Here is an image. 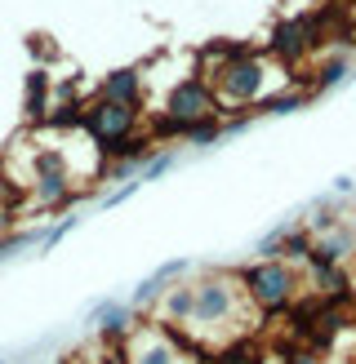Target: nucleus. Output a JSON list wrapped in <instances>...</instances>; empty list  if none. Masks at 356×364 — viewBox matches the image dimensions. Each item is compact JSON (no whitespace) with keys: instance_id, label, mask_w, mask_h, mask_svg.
<instances>
[{"instance_id":"nucleus-1","label":"nucleus","mask_w":356,"mask_h":364,"mask_svg":"<svg viewBox=\"0 0 356 364\" xmlns=\"http://www.w3.org/2000/svg\"><path fill=\"white\" fill-rule=\"evenodd\" d=\"M205 120H219V94L205 76H187L174 85V94L165 102V116L156 120V134H187L192 124H205Z\"/></svg>"},{"instance_id":"nucleus-2","label":"nucleus","mask_w":356,"mask_h":364,"mask_svg":"<svg viewBox=\"0 0 356 364\" xmlns=\"http://www.w3.org/2000/svg\"><path fill=\"white\" fill-rule=\"evenodd\" d=\"M245 289L258 306H267V316H276L294 298V276L281 262H258V267H245Z\"/></svg>"},{"instance_id":"nucleus-3","label":"nucleus","mask_w":356,"mask_h":364,"mask_svg":"<svg viewBox=\"0 0 356 364\" xmlns=\"http://www.w3.org/2000/svg\"><path fill=\"white\" fill-rule=\"evenodd\" d=\"M80 124L89 129V138H94L98 147H107V142H120V138H130V134L138 129V107H125V102H107V98H98V102L85 112Z\"/></svg>"},{"instance_id":"nucleus-4","label":"nucleus","mask_w":356,"mask_h":364,"mask_svg":"<svg viewBox=\"0 0 356 364\" xmlns=\"http://www.w3.org/2000/svg\"><path fill=\"white\" fill-rule=\"evenodd\" d=\"M320 41H325V14H298L290 23H281L276 36H272V53H281L285 63L312 53Z\"/></svg>"},{"instance_id":"nucleus-5","label":"nucleus","mask_w":356,"mask_h":364,"mask_svg":"<svg viewBox=\"0 0 356 364\" xmlns=\"http://www.w3.org/2000/svg\"><path fill=\"white\" fill-rule=\"evenodd\" d=\"M31 173H36V182H31V191H36V200L41 205H63V200L71 196L67 191V160H63V151H53V147H41L31 156Z\"/></svg>"},{"instance_id":"nucleus-6","label":"nucleus","mask_w":356,"mask_h":364,"mask_svg":"<svg viewBox=\"0 0 356 364\" xmlns=\"http://www.w3.org/2000/svg\"><path fill=\"white\" fill-rule=\"evenodd\" d=\"M258 85H263V67L254 58H241V63H227L219 76H214V94H223L231 102H249L258 94Z\"/></svg>"},{"instance_id":"nucleus-7","label":"nucleus","mask_w":356,"mask_h":364,"mask_svg":"<svg viewBox=\"0 0 356 364\" xmlns=\"http://www.w3.org/2000/svg\"><path fill=\"white\" fill-rule=\"evenodd\" d=\"M231 311V294L219 284V280H209V284H201V289H192V316L187 320H219V316H227Z\"/></svg>"},{"instance_id":"nucleus-8","label":"nucleus","mask_w":356,"mask_h":364,"mask_svg":"<svg viewBox=\"0 0 356 364\" xmlns=\"http://www.w3.org/2000/svg\"><path fill=\"white\" fill-rule=\"evenodd\" d=\"M103 98H107V102L138 107V98H142V76H138L134 67H120V71H112V76L103 80Z\"/></svg>"},{"instance_id":"nucleus-9","label":"nucleus","mask_w":356,"mask_h":364,"mask_svg":"<svg viewBox=\"0 0 356 364\" xmlns=\"http://www.w3.org/2000/svg\"><path fill=\"white\" fill-rule=\"evenodd\" d=\"M214 364H263V347L254 338H241V342H231V347H223Z\"/></svg>"},{"instance_id":"nucleus-10","label":"nucleus","mask_w":356,"mask_h":364,"mask_svg":"<svg viewBox=\"0 0 356 364\" xmlns=\"http://www.w3.org/2000/svg\"><path fill=\"white\" fill-rule=\"evenodd\" d=\"M27 116L45 120V71H31V80H27Z\"/></svg>"},{"instance_id":"nucleus-11","label":"nucleus","mask_w":356,"mask_h":364,"mask_svg":"<svg viewBox=\"0 0 356 364\" xmlns=\"http://www.w3.org/2000/svg\"><path fill=\"white\" fill-rule=\"evenodd\" d=\"M165 311L178 316V320H187V316H192V289H174L169 302H165Z\"/></svg>"},{"instance_id":"nucleus-12","label":"nucleus","mask_w":356,"mask_h":364,"mask_svg":"<svg viewBox=\"0 0 356 364\" xmlns=\"http://www.w3.org/2000/svg\"><path fill=\"white\" fill-rule=\"evenodd\" d=\"M219 134H223V129H219V120H205V124H192L183 138H192V142H214Z\"/></svg>"},{"instance_id":"nucleus-13","label":"nucleus","mask_w":356,"mask_h":364,"mask_svg":"<svg viewBox=\"0 0 356 364\" xmlns=\"http://www.w3.org/2000/svg\"><path fill=\"white\" fill-rule=\"evenodd\" d=\"M338 76H343V63H330L325 71H316V85H334Z\"/></svg>"},{"instance_id":"nucleus-14","label":"nucleus","mask_w":356,"mask_h":364,"mask_svg":"<svg viewBox=\"0 0 356 364\" xmlns=\"http://www.w3.org/2000/svg\"><path fill=\"white\" fill-rule=\"evenodd\" d=\"M165 169H169V156H156V160H152V165H147V169H142V178H156V173H165Z\"/></svg>"},{"instance_id":"nucleus-15","label":"nucleus","mask_w":356,"mask_h":364,"mask_svg":"<svg viewBox=\"0 0 356 364\" xmlns=\"http://www.w3.org/2000/svg\"><path fill=\"white\" fill-rule=\"evenodd\" d=\"M9 223H14V209H9V205H0V240H5V231H9Z\"/></svg>"},{"instance_id":"nucleus-16","label":"nucleus","mask_w":356,"mask_h":364,"mask_svg":"<svg viewBox=\"0 0 356 364\" xmlns=\"http://www.w3.org/2000/svg\"><path fill=\"white\" fill-rule=\"evenodd\" d=\"M0 364H9V360H0Z\"/></svg>"}]
</instances>
